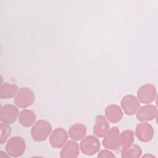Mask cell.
<instances>
[{"label": "cell", "instance_id": "6da1fadb", "mask_svg": "<svg viewBox=\"0 0 158 158\" xmlns=\"http://www.w3.org/2000/svg\"><path fill=\"white\" fill-rule=\"evenodd\" d=\"M52 130V127L49 122L44 120L37 121L33 126L31 135L34 141H43L46 139Z\"/></svg>", "mask_w": 158, "mask_h": 158}, {"label": "cell", "instance_id": "7a4b0ae2", "mask_svg": "<svg viewBox=\"0 0 158 158\" xmlns=\"http://www.w3.org/2000/svg\"><path fill=\"white\" fill-rule=\"evenodd\" d=\"M25 141L20 136L11 137L7 142L6 151L10 157H19L25 151Z\"/></svg>", "mask_w": 158, "mask_h": 158}, {"label": "cell", "instance_id": "3957f363", "mask_svg": "<svg viewBox=\"0 0 158 158\" xmlns=\"http://www.w3.org/2000/svg\"><path fill=\"white\" fill-rule=\"evenodd\" d=\"M35 94L28 88H21L16 94L14 99L15 104L20 108H26L33 104Z\"/></svg>", "mask_w": 158, "mask_h": 158}, {"label": "cell", "instance_id": "277c9868", "mask_svg": "<svg viewBox=\"0 0 158 158\" xmlns=\"http://www.w3.org/2000/svg\"><path fill=\"white\" fill-rule=\"evenodd\" d=\"M80 148L84 154L92 156L99 151L100 148V142L96 137L89 135L81 141Z\"/></svg>", "mask_w": 158, "mask_h": 158}, {"label": "cell", "instance_id": "5b68a950", "mask_svg": "<svg viewBox=\"0 0 158 158\" xmlns=\"http://www.w3.org/2000/svg\"><path fill=\"white\" fill-rule=\"evenodd\" d=\"M102 145L105 148L110 150H115L120 148V133L117 127H113L109 129V131L104 136Z\"/></svg>", "mask_w": 158, "mask_h": 158}, {"label": "cell", "instance_id": "8992f818", "mask_svg": "<svg viewBox=\"0 0 158 158\" xmlns=\"http://www.w3.org/2000/svg\"><path fill=\"white\" fill-rule=\"evenodd\" d=\"M156 96L155 86L151 84H145L141 86L137 91L138 100L144 104L152 102Z\"/></svg>", "mask_w": 158, "mask_h": 158}, {"label": "cell", "instance_id": "52a82bcc", "mask_svg": "<svg viewBox=\"0 0 158 158\" xmlns=\"http://www.w3.org/2000/svg\"><path fill=\"white\" fill-rule=\"evenodd\" d=\"M19 114L18 108L12 104L3 106L0 111V120L1 122L11 124L15 122Z\"/></svg>", "mask_w": 158, "mask_h": 158}, {"label": "cell", "instance_id": "ba28073f", "mask_svg": "<svg viewBox=\"0 0 158 158\" xmlns=\"http://www.w3.org/2000/svg\"><path fill=\"white\" fill-rule=\"evenodd\" d=\"M68 139L67 131L62 128H56L49 136V143L54 148H60L64 146Z\"/></svg>", "mask_w": 158, "mask_h": 158}, {"label": "cell", "instance_id": "9c48e42d", "mask_svg": "<svg viewBox=\"0 0 158 158\" xmlns=\"http://www.w3.org/2000/svg\"><path fill=\"white\" fill-rule=\"evenodd\" d=\"M121 106L127 115H131L135 114L139 108L138 99L133 95H127L121 101Z\"/></svg>", "mask_w": 158, "mask_h": 158}, {"label": "cell", "instance_id": "30bf717a", "mask_svg": "<svg viewBox=\"0 0 158 158\" xmlns=\"http://www.w3.org/2000/svg\"><path fill=\"white\" fill-rule=\"evenodd\" d=\"M138 139L142 142L150 141L154 136V130L148 123H140L136 125L135 130Z\"/></svg>", "mask_w": 158, "mask_h": 158}, {"label": "cell", "instance_id": "8fae6325", "mask_svg": "<svg viewBox=\"0 0 158 158\" xmlns=\"http://www.w3.org/2000/svg\"><path fill=\"white\" fill-rule=\"evenodd\" d=\"M157 108L151 104L145 105L139 108L136 112V118L141 122L150 121L157 115Z\"/></svg>", "mask_w": 158, "mask_h": 158}, {"label": "cell", "instance_id": "7c38bea8", "mask_svg": "<svg viewBox=\"0 0 158 158\" xmlns=\"http://www.w3.org/2000/svg\"><path fill=\"white\" fill-rule=\"evenodd\" d=\"M109 129V124L107 118L104 115H97L93 127L94 134L98 137H104Z\"/></svg>", "mask_w": 158, "mask_h": 158}, {"label": "cell", "instance_id": "4fadbf2b", "mask_svg": "<svg viewBox=\"0 0 158 158\" xmlns=\"http://www.w3.org/2000/svg\"><path fill=\"white\" fill-rule=\"evenodd\" d=\"M79 154V146L74 141H69L65 144L60 152L62 158H75Z\"/></svg>", "mask_w": 158, "mask_h": 158}, {"label": "cell", "instance_id": "5bb4252c", "mask_svg": "<svg viewBox=\"0 0 158 158\" xmlns=\"http://www.w3.org/2000/svg\"><path fill=\"white\" fill-rule=\"evenodd\" d=\"M105 114L107 120L112 123L119 122L123 117V112L121 108L115 104L108 106L105 109Z\"/></svg>", "mask_w": 158, "mask_h": 158}, {"label": "cell", "instance_id": "9a60e30c", "mask_svg": "<svg viewBox=\"0 0 158 158\" xmlns=\"http://www.w3.org/2000/svg\"><path fill=\"white\" fill-rule=\"evenodd\" d=\"M86 133V128L82 123H75L69 130V137L75 141L81 139Z\"/></svg>", "mask_w": 158, "mask_h": 158}, {"label": "cell", "instance_id": "2e32d148", "mask_svg": "<svg viewBox=\"0 0 158 158\" xmlns=\"http://www.w3.org/2000/svg\"><path fill=\"white\" fill-rule=\"evenodd\" d=\"M36 120V115L35 113L30 110L23 109L19 115V121L20 123L25 127L31 126Z\"/></svg>", "mask_w": 158, "mask_h": 158}, {"label": "cell", "instance_id": "e0dca14e", "mask_svg": "<svg viewBox=\"0 0 158 158\" xmlns=\"http://www.w3.org/2000/svg\"><path fill=\"white\" fill-rule=\"evenodd\" d=\"M18 89V86L16 85L8 83L1 84L0 86V98H11L17 94Z\"/></svg>", "mask_w": 158, "mask_h": 158}, {"label": "cell", "instance_id": "ac0fdd59", "mask_svg": "<svg viewBox=\"0 0 158 158\" xmlns=\"http://www.w3.org/2000/svg\"><path fill=\"white\" fill-rule=\"evenodd\" d=\"M142 151L141 147L137 144L130 146L122 149L121 156L123 158H138L141 156Z\"/></svg>", "mask_w": 158, "mask_h": 158}, {"label": "cell", "instance_id": "d6986e66", "mask_svg": "<svg viewBox=\"0 0 158 158\" xmlns=\"http://www.w3.org/2000/svg\"><path fill=\"white\" fill-rule=\"evenodd\" d=\"M134 142V133L131 130H125L120 134V148H127Z\"/></svg>", "mask_w": 158, "mask_h": 158}, {"label": "cell", "instance_id": "ffe728a7", "mask_svg": "<svg viewBox=\"0 0 158 158\" xmlns=\"http://www.w3.org/2000/svg\"><path fill=\"white\" fill-rule=\"evenodd\" d=\"M1 135H0V143L4 144L11 132V128L9 124L3 122L1 123Z\"/></svg>", "mask_w": 158, "mask_h": 158}, {"label": "cell", "instance_id": "44dd1931", "mask_svg": "<svg viewBox=\"0 0 158 158\" xmlns=\"http://www.w3.org/2000/svg\"><path fill=\"white\" fill-rule=\"evenodd\" d=\"M98 157L104 158V157H115V156L110 151L107 149H103L101 150L98 154Z\"/></svg>", "mask_w": 158, "mask_h": 158}, {"label": "cell", "instance_id": "7402d4cb", "mask_svg": "<svg viewBox=\"0 0 158 158\" xmlns=\"http://www.w3.org/2000/svg\"><path fill=\"white\" fill-rule=\"evenodd\" d=\"M4 153V152L3 151H0V157H10V156L8 154V155H7V154H3Z\"/></svg>", "mask_w": 158, "mask_h": 158}, {"label": "cell", "instance_id": "603a6c76", "mask_svg": "<svg viewBox=\"0 0 158 158\" xmlns=\"http://www.w3.org/2000/svg\"><path fill=\"white\" fill-rule=\"evenodd\" d=\"M143 157H155L154 156L151 155V154H146V155L143 156Z\"/></svg>", "mask_w": 158, "mask_h": 158}]
</instances>
